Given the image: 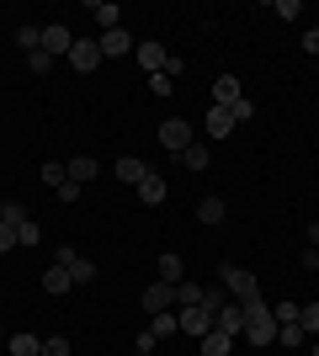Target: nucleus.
<instances>
[{
  "mask_svg": "<svg viewBox=\"0 0 319 356\" xmlns=\"http://www.w3.org/2000/svg\"><path fill=\"white\" fill-rule=\"evenodd\" d=\"M240 309H245V341L250 346H277L272 303H266V298H250V303H240Z\"/></svg>",
  "mask_w": 319,
  "mask_h": 356,
  "instance_id": "1",
  "label": "nucleus"
},
{
  "mask_svg": "<svg viewBox=\"0 0 319 356\" xmlns=\"http://www.w3.org/2000/svg\"><path fill=\"white\" fill-rule=\"evenodd\" d=\"M202 134H208V138H229V134H234L229 106H208V112H202Z\"/></svg>",
  "mask_w": 319,
  "mask_h": 356,
  "instance_id": "10",
  "label": "nucleus"
},
{
  "mask_svg": "<svg viewBox=\"0 0 319 356\" xmlns=\"http://www.w3.org/2000/svg\"><path fill=\"white\" fill-rule=\"evenodd\" d=\"M277 346H288V351H298V346H309V330L293 319V325H277Z\"/></svg>",
  "mask_w": 319,
  "mask_h": 356,
  "instance_id": "21",
  "label": "nucleus"
},
{
  "mask_svg": "<svg viewBox=\"0 0 319 356\" xmlns=\"http://www.w3.org/2000/svg\"><path fill=\"white\" fill-rule=\"evenodd\" d=\"M6 250H16V229H11V223H0V255H6Z\"/></svg>",
  "mask_w": 319,
  "mask_h": 356,
  "instance_id": "41",
  "label": "nucleus"
},
{
  "mask_svg": "<svg viewBox=\"0 0 319 356\" xmlns=\"http://www.w3.org/2000/svg\"><path fill=\"white\" fill-rule=\"evenodd\" d=\"M133 351H138V356H154V335H149V330H138V341H133Z\"/></svg>",
  "mask_w": 319,
  "mask_h": 356,
  "instance_id": "39",
  "label": "nucleus"
},
{
  "mask_svg": "<svg viewBox=\"0 0 319 356\" xmlns=\"http://www.w3.org/2000/svg\"><path fill=\"white\" fill-rule=\"evenodd\" d=\"M27 64H32V74H48V70H54V59H48L43 48H38V54H27Z\"/></svg>",
  "mask_w": 319,
  "mask_h": 356,
  "instance_id": "38",
  "label": "nucleus"
},
{
  "mask_svg": "<svg viewBox=\"0 0 319 356\" xmlns=\"http://www.w3.org/2000/svg\"><path fill=\"white\" fill-rule=\"evenodd\" d=\"M27 218H32V213L22 208L16 197H6V202H0V223H11V229H16V223H27Z\"/></svg>",
  "mask_w": 319,
  "mask_h": 356,
  "instance_id": "25",
  "label": "nucleus"
},
{
  "mask_svg": "<svg viewBox=\"0 0 319 356\" xmlns=\"http://www.w3.org/2000/svg\"><path fill=\"white\" fill-rule=\"evenodd\" d=\"M213 330H224V335H245V309L234 303V298H229L224 309L213 314Z\"/></svg>",
  "mask_w": 319,
  "mask_h": 356,
  "instance_id": "11",
  "label": "nucleus"
},
{
  "mask_svg": "<svg viewBox=\"0 0 319 356\" xmlns=\"http://www.w3.org/2000/svg\"><path fill=\"white\" fill-rule=\"evenodd\" d=\"M229 218V202L224 197H202L197 202V223H208V229H218V223Z\"/></svg>",
  "mask_w": 319,
  "mask_h": 356,
  "instance_id": "16",
  "label": "nucleus"
},
{
  "mask_svg": "<svg viewBox=\"0 0 319 356\" xmlns=\"http://www.w3.org/2000/svg\"><path fill=\"white\" fill-rule=\"evenodd\" d=\"M69 287H75V277H69V266H59V261H54V266L43 271V293H48V298H64V293H69Z\"/></svg>",
  "mask_w": 319,
  "mask_h": 356,
  "instance_id": "14",
  "label": "nucleus"
},
{
  "mask_svg": "<svg viewBox=\"0 0 319 356\" xmlns=\"http://www.w3.org/2000/svg\"><path fill=\"white\" fill-rule=\"evenodd\" d=\"M176 330H181V335H192V341H202V335L213 330V314L202 309V303H192V309H176Z\"/></svg>",
  "mask_w": 319,
  "mask_h": 356,
  "instance_id": "4",
  "label": "nucleus"
},
{
  "mask_svg": "<svg viewBox=\"0 0 319 356\" xmlns=\"http://www.w3.org/2000/svg\"><path fill=\"white\" fill-rule=\"evenodd\" d=\"M160 149L186 154V149H192V122H186V118H165V122H160Z\"/></svg>",
  "mask_w": 319,
  "mask_h": 356,
  "instance_id": "3",
  "label": "nucleus"
},
{
  "mask_svg": "<svg viewBox=\"0 0 319 356\" xmlns=\"http://www.w3.org/2000/svg\"><path fill=\"white\" fill-rule=\"evenodd\" d=\"M224 303H229V287L224 282H218V287H202V309H208V314H218Z\"/></svg>",
  "mask_w": 319,
  "mask_h": 356,
  "instance_id": "27",
  "label": "nucleus"
},
{
  "mask_svg": "<svg viewBox=\"0 0 319 356\" xmlns=\"http://www.w3.org/2000/svg\"><path fill=\"white\" fill-rule=\"evenodd\" d=\"M0 341H6V330H0Z\"/></svg>",
  "mask_w": 319,
  "mask_h": 356,
  "instance_id": "46",
  "label": "nucleus"
},
{
  "mask_svg": "<svg viewBox=\"0 0 319 356\" xmlns=\"http://www.w3.org/2000/svg\"><path fill=\"white\" fill-rule=\"evenodd\" d=\"M298 309H304V303H277L272 319H277V325H293V319H298Z\"/></svg>",
  "mask_w": 319,
  "mask_h": 356,
  "instance_id": "35",
  "label": "nucleus"
},
{
  "mask_svg": "<svg viewBox=\"0 0 319 356\" xmlns=\"http://www.w3.org/2000/svg\"><path fill=\"white\" fill-rule=\"evenodd\" d=\"M192 303H202V287L197 282H181V287H176V309H192Z\"/></svg>",
  "mask_w": 319,
  "mask_h": 356,
  "instance_id": "30",
  "label": "nucleus"
},
{
  "mask_svg": "<svg viewBox=\"0 0 319 356\" xmlns=\"http://www.w3.org/2000/svg\"><path fill=\"white\" fill-rule=\"evenodd\" d=\"M144 176H149V165H144V160H133V154H122V160H117V181H128V186H138V181H144Z\"/></svg>",
  "mask_w": 319,
  "mask_h": 356,
  "instance_id": "20",
  "label": "nucleus"
},
{
  "mask_svg": "<svg viewBox=\"0 0 319 356\" xmlns=\"http://www.w3.org/2000/svg\"><path fill=\"white\" fill-rule=\"evenodd\" d=\"M96 48H101V59H122V54H133V38H128L122 27H112V32L96 38Z\"/></svg>",
  "mask_w": 319,
  "mask_h": 356,
  "instance_id": "8",
  "label": "nucleus"
},
{
  "mask_svg": "<svg viewBox=\"0 0 319 356\" xmlns=\"http://www.w3.org/2000/svg\"><path fill=\"white\" fill-rule=\"evenodd\" d=\"M218 282L229 287V298H234V303H250V298H261L256 271H245V266H218Z\"/></svg>",
  "mask_w": 319,
  "mask_h": 356,
  "instance_id": "2",
  "label": "nucleus"
},
{
  "mask_svg": "<svg viewBox=\"0 0 319 356\" xmlns=\"http://www.w3.org/2000/svg\"><path fill=\"white\" fill-rule=\"evenodd\" d=\"M229 118H234V128H240V122H250V118H256V102H245V96H240V102L229 106Z\"/></svg>",
  "mask_w": 319,
  "mask_h": 356,
  "instance_id": "34",
  "label": "nucleus"
},
{
  "mask_svg": "<svg viewBox=\"0 0 319 356\" xmlns=\"http://www.w3.org/2000/svg\"><path fill=\"white\" fill-rule=\"evenodd\" d=\"M298 325H304L309 335H319V303H304V309H298Z\"/></svg>",
  "mask_w": 319,
  "mask_h": 356,
  "instance_id": "33",
  "label": "nucleus"
},
{
  "mask_svg": "<svg viewBox=\"0 0 319 356\" xmlns=\"http://www.w3.org/2000/svg\"><path fill=\"white\" fill-rule=\"evenodd\" d=\"M133 54H138V64H144V74H165V64H170V54L160 43H138Z\"/></svg>",
  "mask_w": 319,
  "mask_h": 356,
  "instance_id": "13",
  "label": "nucleus"
},
{
  "mask_svg": "<svg viewBox=\"0 0 319 356\" xmlns=\"http://www.w3.org/2000/svg\"><path fill=\"white\" fill-rule=\"evenodd\" d=\"M149 335H154V341H165V335H181V330H176V309L154 314V319H149Z\"/></svg>",
  "mask_w": 319,
  "mask_h": 356,
  "instance_id": "24",
  "label": "nucleus"
},
{
  "mask_svg": "<svg viewBox=\"0 0 319 356\" xmlns=\"http://www.w3.org/2000/svg\"><path fill=\"white\" fill-rule=\"evenodd\" d=\"M240 96H245V90H240L234 74H218V80H213V106H234Z\"/></svg>",
  "mask_w": 319,
  "mask_h": 356,
  "instance_id": "17",
  "label": "nucleus"
},
{
  "mask_svg": "<svg viewBox=\"0 0 319 356\" xmlns=\"http://www.w3.org/2000/svg\"><path fill=\"white\" fill-rule=\"evenodd\" d=\"M54 197H59V202H80V186H75V181H64V186H59Z\"/></svg>",
  "mask_w": 319,
  "mask_h": 356,
  "instance_id": "42",
  "label": "nucleus"
},
{
  "mask_svg": "<svg viewBox=\"0 0 319 356\" xmlns=\"http://www.w3.org/2000/svg\"><path fill=\"white\" fill-rule=\"evenodd\" d=\"M304 48H309V54H319V27H309V32H304Z\"/></svg>",
  "mask_w": 319,
  "mask_h": 356,
  "instance_id": "43",
  "label": "nucleus"
},
{
  "mask_svg": "<svg viewBox=\"0 0 319 356\" xmlns=\"http://www.w3.org/2000/svg\"><path fill=\"white\" fill-rule=\"evenodd\" d=\"M272 11H277V16H288V22H293V16H304V0H277Z\"/></svg>",
  "mask_w": 319,
  "mask_h": 356,
  "instance_id": "36",
  "label": "nucleus"
},
{
  "mask_svg": "<svg viewBox=\"0 0 319 356\" xmlns=\"http://www.w3.org/2000/svg\"><path fill=\"white\" fill-rule=\"evenodd\" d=\"M160 282H165V287H181V282H186V261H181L176 250L160 255Z\"/></svg>",
  "mask_w": 319,
  "mask_h": 356,
  "instance_id": "15",
  "label": "nucleus"
},
{
  "mask_svg": "<svg viewBox=\"0 0 319 356\" xmlns=\"http://www.w3.org/2000/svg\"><path fill=\"white\" fill-rule=\"evenodd\" d=\"M75 346H69V335H43V356H69Z\"/></svg>",
  "mask_w": 319,
  "mask_h": 356,
  "instance_id": "31",
  "label": "nucleus"
},
{
  "mask_svg": "<svg viewBox=\"0 0 319 356\" xmlns=\"http://www.w3.org/2000/svg\"><path fill=\"white\" fill-rule=\"evenodd\" d=\"M170 86H176L170 74H149V90H154V96H160V102H165V96H170Z\"/></svg>",
  "mask_w": 319,
  "mask_h": 356,
  "instance_id": "37",
  "label": "nucleus"
},
{
  "mask_svg": "<svg viewBox=\"0 0 319 356\" xmlns=\"http://www.w3.org/2000/svg\"><path fill=\"white\" fill-rule=\"evenodd\" d=\"M309 356H319V341H314V351H309Z\"/></svg>",
  "mask_w": 319,
  "mask_h": 356,
  "instance_id": "45",
  "label": "nucleus"
},
{
  "mask_svg": "<svg viewBox=\"0 0 319 356\" xmlns=\"http://www.w3.org/2000/svg\"><path fill=\"white\" fill-rule=\"evenodd\" d=\"M38 239H43V229H38V218L16 223V245H38Z\"/></svg>",
  "mask_w": 319,
  "mask_h": 356,
  "instance_id": "32",
  "label": "nucleus"
},
{
  "mask_svg": "<svg viewBox=\"0 0 319 356\" xmlns=\"http://www.w3.org/2000/svg\"><path fill=\"white\" fill-rule=\"evenodd\" d=\"M6 351H11V356H43V335L16 330V335H6Z\"/></svg>",
  "mask_w": 319,
  "mask_h": 356,
  "instance_id": "12",
  "label": "nucleus"
},
{
  "mask_svg": "<svg viewBox=\"0 0 319 356\" xmlns=\"http://www.w3.org/2000/svg\"><path fill=\"white\" fill-rule=\"evenodd\" d=\"M64 181H69V170H64L59 160H48V165H43V186H54V192H59Z\"/></svg>",
  "mask_w": 319,
  "mask_h": 356,
  "instance_id": "29",
  "label": "nucleus"
},
{
  "mask_svg": "<svg viewBox=\"0 0 319 356\" xmlns=\"http://www.w3.org/2000/svg\"><path fill=\"white\" fill-rule=\"evenodd\" d=\"M298 266H304V271H319V250H314V245H304V255H298Z\"/></svg>",
  "mask_w": 319,
  "mask_h": 356,
  "instance_id": "40",
  "label": "nucleus"
},
{
  "mask_svg": "<svg viewBox=\"0 0 319 356\" xmlns=\"http://www.w3.org/2000/svg\"><path fill=\"white\" fill-rule=\"evenodd\" d=\"M304 234H309V245H314V250H319V223H309Z\"/></svg>",
  "mask_w": 319,
  "mask_h": 356,
  "instance_id": "44",
  "label": "nucleus"
},
{
  "mask_svg": "<svg viewBox=\"0 0 319 356\" xmlns=\"http://www.w3.org/2000/svg\"><path fill=\"white\" fill-rule=\"evenodd\" d=\"M202 356H229V346H234V335H224V330H208V335H202Z\"/></svg>",
  "mask_w": 319,
  "mask_h": 356,
  "instance_id": "22",
  "label": "nucleus"
},
{
  "mask_svg": "<svg viewBox=\"0 0 319 356\" xmlns=\"http://www.w3.org/2000/svg\"><path fill=\"white\" fill-rule=\"evenodd\" d=\"M69 277H75L80 287H85V282H96V261H91V255H75V266H69Z\"/></svg>",
  "mask_w": 319,
  "mask_h": 356,
  "instance_id": "26",
  "label": "nucleus"
},
{
  "mask_svg": "<svg viewBox=\"0 0 319 356\" xmlns=\"http://www.w3.org/2000/svg\"><path fill=\"white\" fill-rule=\"evenodd\" d=\"M91 16H96V27H101V32L122 27V11L112 6V0H91Z\"/></svg>",
  "mask_w": 319,
  "mask_h": 356,
  "instance_id": "19",
  "label": "nucleus"
},
{
  "mask_svg": "<svg viewBox=\"0 0 319 356\" xmlns=\"http://www.w3.org/2000/svg\"><path fill=\"white\" fill-rule=\"evenodd\" d=\"M16 43L27 48V54H38L43 48V27H16Z\"/></svg>",
  "mask_w": 319,
  "mask_h": 356,
  "instance_id": "28",
  "label": "nucleus"
},
{
  "mask_svg": "<svg viewBox=\"0 0 319 356\" xmlns=\"http://www.w3.org/2000/svg\"><path fill=\"white\" fill-rule=\"evenodd\" d=\"M69 48H75V38H69V27H43V54L48 59H69Z\"/></svg>",
  "mask_w": 319,
  "mask_h": 356,
  "instance_id": "6",
  "label": "nucleus"
},
{
  "mask_svg": "<svg viewBox=\"0 0 319 356\" xmlns=\"http://www.w3.org/2000/svg\"><path fill=\"white\" fill-rule=\"evenodd\" d=\"M144 314H165V309H176V287H165V282H154V287H144Z\"/></svg>",
  "mask_w": 319,
  "mask_h": 356,
  "instance_id": "9",
  "label": "nucleus"
},
{
  "mask_svg": "<svg viewBox=\"0 0 319 356\" xmlns=\"http://www.w3.org/2000/svg\"><path fill=\"white\" fill-rule=\"evenodd\" d=\"M181 165H186V170H197V176H202V170H208V165H213V149H208V144H192V149H186V154H181Z\"/></svg>",
  "mask_w": 319,
  "mask_h": 356,
  "instance_id": "23",
  "label": "nucleus"
},
{
  "mask_svg": "<svg viewBox=\"0 0 319 356\" xmlns=\"http://www.w3.org/2000/svg\"><path fill=\"white\" fill-rule=\"evenodd\" d=\"M64 170H69V181H75V186H85V181H96V170H101V160H91V154H75V160L64 165Z\"/></svg>",
  "mask_w": 319,
  "mask_h": 356,
  "instance_id": "18",
  "label": "nucleus"
},
{
  "mask_svg": "<svg viewBox=\"0 0 319 356\" xmlns=\"http://www.w3.org/2000/svg\"><path fill=\"white\" fill-rule=\"evenodd\" d=\"M69 64H75L80 74H96V70H101V48H96V38H75V48H69Z\"/></svg>",
  "mask_w": 319,
  "mask_h": 356,
  "instance_id": "5",
  "label": "nucleus"
},
{
  "mask_svg": "<svg viewBox=\"0 0 319 356\" xmlns=\"http://www.w3.org/2000/svg\"><path fill=\"white\" fill-rule=\"evenodd\" d=\"M165 197H170V186H165V176H160V170H149V176L138 181V202H144V208H160Z\"/></svg>",
  "mask_w": 319,
  "mask_h": 356,
  "instance_id": "7",
  "label": "nucleus"
}]
</instances>
